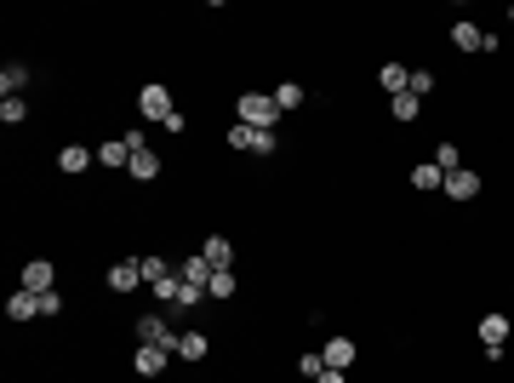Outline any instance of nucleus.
Masks as SVG:
<instances>
[{
  "instance_id": "4be33fe9",
  "label": "nucleus",
  "mask_w": 514,
  "mask_h": 383,
  "mask_svg": "<svg viewBox=\"0 0 514 383\" xmlns=\"http://www.w3.org/2000/svg\"><path fill=\"white\" fill-rule=\"evenodd\" d=\"M138 264H143V286H155V281H166V274L178 269L166 252H138Z\"/></svg>"
},
{
  "instance_id": "393cba45",
  "label": "nucleus",
  "mask_w": 514,
  "mask_h": 383,
  "mask_svg": "<svg viewBox=\"0 0 514 383\" xmlns=\"http://www.w3.org/2000/svg\"><path fill=\"white\" fill-rule=\"evenodd\" d=\"M206 297H218V304L241 297V274H234V269H218V274H211V286H206Z\"/></svg>"
},
{
  "instance_id": "a878e982",
  "label": "nucleus",
  "mask_w": 514,
  "mask_h": 383,
  "mask_svg": "<svg viewBox=\"0 0 514 383\" xmlns=\"http://www.w3.org/2000/svg\"><path fill=\"white\" fill-rule=\"evenodd\" d=\"M29 120V98H0V126H24Z\"/></svg>"
},
{
  "instance_id": "c85d7f7f",
  "label": "nucleus",
  "mask_w": 514,
  "mask_h": 383,
  "mask_svg": "<svg viewBox=\"0 0 514 383\" xmlns=\"http://www.w3.org/2000/svg\"><path fill=\"white\" fill-rule=\"evenodd\" d=\"M435 87H440V80H435V69H412V80H406V92H412V98H428Z\"/></svg>"
},
{
  "instance_id": "72a5a7b5",
  "label": "nucleus",
  "mask_w": 514,
  "mask_h": 383,
  "mask_svg": "<svg viewBox=\"0 0 514 383\" xmlns=\"http://www.w3.org/2000/svg\"><path fill=\"white\" fill-rule=\"evenodd\" d=\"M509 29H514V6H509Z\"/></svg>"
},
{
  "instance_id": "f03ea898",
  "label": "nucleus",
  "mask_w": 514,
  "mask_h": 383,
  "mask_svg": "<svg viewBox=\"0 0 514 383\" xmlns=\"http://www.w3.org/2000/svg\"><path fill=\"white\" fill-rule=\"evenodd\" d=\"M223 143H229V155H257V160L281 155V132H257V126H241V120L223 132Z\"/></svg>"
},
{
  "instance_id": "aec40b11",
  "label": "nucleus",
  "mask_w": 514,
  "mask_h": 383,
  "mask_svg": "<svg viewBox=\"0 0 514 383\" xmlns=\"http://www.w3.org/2000/svg\"><path fill=\"white\" fill-rule=\"evenodd\" d=\"M211 355V337L200 332V326H183V337H178V360H189V367H195V360H206Z\"/></svg>"
},
{
  "instance_id": "1a4fd4ad",
  "label": "nucleus",
  "mask_w": 514,
  "mask_h": 383,
  "mask_svg": "<svg viewBox=\"0 0 514 383\" xmlns=\"http://www.w3.org/2000/svg\"><path fill=\"white\" fill-rule=\"evenodd\" d=\"M320 355H326V367H337V372H355L360 344H355V337H343V332H332L326 344H320Z\"/></svg>"
},
{
  "instance_id": "b1692460",
  "label": "nucleus",
  "mask_w": 514,
  "mask_h": 383,
  "mask_svg": "<svg viewBox=\"0 0 514 383\" xmlns=\"http://www.w3.org/2000/svg\"><path fill=\"white\" fill-rule=\"evenodd\" d=\"M274 103H281V115H292V109H303V103H309V92H303V80H281V87H274Z\"/></svg>"
},
{
  "instance_id": "5701e85b",
  "label": "nucleus",
  "mask_w": 514,
  "mask_h": 383,
  "mask_svg": "<svg viewBox=\"0 0 514 383\" xmlns=\"http://www.w3.org/2000/svg\"><path fill=\"white\" fill-rule=\"evenodd\" d=\"M428 160H435L446 178H452V172H463V149H457L452 138H440V143H435V155H428Z\"/></svg>"
},
{
  "instance_id": "412c9836",
  "label": "nucleus",
  "mask_w": 514,
  "mask_h": 383,
  "mask_svg": "<svg viewBox=\"0 0 514 383\" xmlns=\"http://www.w3.org/2000/svg\"><path fill=\"white\" fill-rule=\"evenodd\" d=\"M406 80H412V69H406V63H377V87L389 92V98L406 92Z\"/></svg>"
},
{
  "instance_id": "ddd939ff",
  "label": "nucleus",
  "mask_w": 514,
  "mask_h": 383,
  "mask_svg": "<svg viewBox=\"0 0 514 383\" xmlns=\"http://www.w3.org/2000/svg\"><path fill=\"white\" fill-rule=\"evenodd\" d=\"M200 258H206L211 269H234V241L223 235V229H211V235L200 241Z\"/></svg>"
},
{
  "instance_id": "a211bd4d",
  "label": "nucleus",
  "mask_w": 514,
  "mask_h": 383,
  "mask_svg": "<svg viewBox=\"0 0 514 383\" xmlns=\"http://www.w3.org/2000/svg\"><path fill=\"white\" fill-rule=\"evenodd\" d=\"M166 172V160L155 155V149H138V155H132V166H126V178H132V183H155Z\"/></svg>"
},
{
  "instance_id": "f8f14e48",
  "label": "nucleus",
  "mask_w": 514,
  "mask_h": 383,
  "mask_svg": "<svg viewBox=\"0 0 514 383\" xmlns=\"http://www.w3.org/2000/svg\"><path fill=\"white\" fill-rule=\"evenodd\" d=\"M29 80H35V69H29V63H0V98H24L29 92Z\"/></svg>"
},
{
  "instance_id": "f257e3e1",
  "label": "nucleus",
  "mask_w": 514,
  "mask_h": 383,
  "mask_svg": "<svg viewBox=\"0 0 514 383\" xmlns=\"http://www.w3.org/2000/svg\"><path fill=\"white\" fill-rule=\"evenodd\" d=\"M234 120L241 126H257V132H281V103H274V92H241L234 98Z\"/></svg>"
},
{
  "instance_id": "cd10ccee",
  "label": "nucleus",
  "mask_w": 514,
  "mask_h": 383,
  "mask_svg": "<svg viewBox=\"0 0 514 383\" xmlns=\"http://www.w3.org/2000/svg\"><path fill=\"white\" fill-rule=\"evenodd\" d=\"M389 115H395V120H417V115H423V98H412V92L389 98Z\"/></svg>"
},
{
  "instance_id": "7c9ffc66",
  "label": "nucleus",
  "mask_w": 514,
  "mask_h": 383,
  "mask_svg": "<svg viewBox=\"0 0 514 383\" xmlns=\"http://www.w3.org/2000/svg\"><path fill=\"white\" fill-rule=\"evenodd\" d=\"M63 315V292H40V321H57Z\"/></svg>"
},
{
  "instance_id": "dca6fc26",
  "label": "nucleus",
  "mask_w": 514,
  "mask_h": 383,
  "mask_svg": "<svg viewBox=\"0 0 514 383\" xmlns=\"http://www.w3.org/2000/svg\"><path fill=\"white\" fill-rule=\"evenodd\" d=\"M446 35H452V47H457L463 57H468V52H480V47H486V29L475 24V17H457V24H452V29H446Z\"/></svg>"
},
{
  "instance_id": "6ab92c4d",
  "label": "nucleus",
  "mask_w": 514,
  "mask_h": 383,
  "mask_svg": "<svg viewBox=\"0 0 514 383\" xmlns=\"http://www.w3.org/2000/svg\"><path fill=\"white\" fill-rule=\"evenodd\" d=\"M412 189H417V195H446V172L435 160H417L412 166Z\"/></svg>"
},
{
  "instance_id": "4468645a",
  "label": "nucleus",
  "mask_w": 514,
  "mask_h": 383,
  "mask_svg": "<svg viewBox=\"0 0 514 383\" xmlns=\"http://www.w3.org/2000/svg\"><path fill=\"white\" fill-rule=\"evenodd\" d=\"M6 321H12V326L40 321V292H24V286H17V292L6 297Z\"/></svg>"
},
{
  "instance_id": "9b49d317",
  "label": "nucleus",
  "mask_w": 514,
  "mask_h": 383,
  "mask_svg": "<svg viewBox=\"0 0 514 383\" xmlns=\"http://www.w3.org/2000/svg\"><path fill=\"white\" fill-rule=\"evenodd\" d=\"M211 274H218V269H211V264L200 258V252H183V258H178V281H183V286L206 292V286H211Z\"/></svg>"
},
{
  "instance_id": "0eeeda50",
  "label": "nucleus",
  "mask_w": 514,
  "mask_h": 383,
  "mask_svg": "<svg viewBox=\"0 0 514 383\" xmlns=\"http://www.w3.org/2000/svg\"><path fill=\"white\" fill-rule=\"evenodd\" d=\"M98 166V149H86V143H63L57 149V172L63 178H86Z\"/></svg>"
},
{
  "instance_id": "2eb2a0df",
  "label": "nucleus",
  "mask_w": 514,
  "mask_h": 383,
  "mask_svg": "<svg viewBox=\"0 0 514 383\" xmlns=\"http://www.w3.org/2000/svg\"><path fill=\"white\" fill-rule=\"evenodd\" d=\"M480 189H486V178L475 172V166H463V172H452V178H446V201H475Z\"/></svg>"
},
{
  "instance_id": "2f4dec72",
  "label": "nucleus",
  "mask_w": 514,
  "mask_h": 383,
  "mask_svg": "<svg viewBox=\"0 0 514 383\" xmlns=\"http://www.w3.org/2000/svg\"><path fill=\"white\" fill-rule=\"evenodd\" d=\"M160 132H166V138H183V132H189V115H183V109H171V115L160 120Z\"/></svg>"
},
{
  "instance_id": "9d476101",
  "label": "nucleus",
  "mask_w": 514,
  "mask_h": 383,
  "mask_svg": "<svg viewBox=\"0 0 514 383\" xmlns=\"http://www.w3.org/2000/svg\"><path fill=\"white\" fill-rule=\"evenodd\" d=\"M138 286H143V264L138 258H115L109 264V292L126 297V292H138Z\"/></svg>"
},
{
  "instance_id": "20e7f679",
  "label": "nucleus",
  "mask_w": 514,
  "mask_h": 383,
  "mask_svg": "<svg viewBox=\"0 0 514 383\" xmlns=\"http://www.w3.org/2000/svg\"><path fill=\"white\" fill-rule=\"evenodd\" d=\"M171 109H178V103H171V87H160V80H149V87H138V115L143 120H166Z\"/></svg>"
},
{
  "instance_id": "6e6552de",
  "label": "nucleus",
  "mask_w": 514,
  "mask_h": 383,
  "mask_svg": "<svg viewBox=\"0 0 514 383\" xmlns=\"http://www.w3.org/2000/svg\"><path fill=\"white\" fill-rule=\"evenodd\" d=\"M171 360H178V355H171V349H155V344H138L132 349V372L138 378H149V383H155L166 367H171Z\"/></svg>"
},
{
  "instance_id": "39448f33",
  "label": "nucleus",
  "mask_w": 514,
  "mask_h": 383,
  "mask_svg": "<svg viewBox=\"0 0 514 383\" xmlns=\"http://www.w3.org/2000/svg\"><path fill=\"white\" fill-rule=\"evenodd\" d=\"M475 337H480V349H503L509 337H514V321H509L503 309H486L480 321H475Z\"/></svg>"
},
{
  "instance_id": "f3484780",
  "label": "nucleus",
  "mask_w": 514,
  "mask_h": 383,
  "mask_svg": "<svg viewBox=\"0 0 514 383\" xmlns=\"http://www.w3.org/2000/svg\"><path fill=\"white\" fill-rule=\"evenodd\" d=\"M98 166H103V172H126V166H132V149H126V138H103V143H98Z\"/></svg>"
},
{
  "instance_id": "7ed1b4c3",
  "label": "nucleus",
  "mask_w": 514,
  "mask_h": 383,
  "mask_svg": "<svg viewBox=\"0 0 514 383\" xmlns=\"http://www.w3.org/2000/svg\"><path fill=\"white\" fill-rule=\"evenodd\" d=\"M178 326H171L166 321V315H138V344H155V349H171V355H178Z\"/></svg>"
},
{
  "instance_id": "f704fd0d",
  "label": "nucleus",
  "mask_w": 514,
  "mask_h": 383,
  "mask_svg": "<svg viewBox=\"0 0 514 383\" xmlns=\"http://www.w3.org/2000/svg\"><path fill=\"white\" fill-rule=\"evenodd\" d=\"M509 321H514V315H509Z\"/></svg>"
},
{
  "instance_id": "473e14b6",
  "label": "nucleus",
  "mask_w": 514,
  "mask_h": 383,
  "mask_svg": "<svg viewBox=\"0 0 514 383\" xmlns=\"http://www.w3.org/2000/svg\"><path fill=\"white\" fill-rule=\"evenodd\" d=\"M314 383H349V372H337V367H326V372H320Z\"/></svg>"
},
{
  "instance_id": "bb28decb",
  "label": "nucleus",
  "mask_w": 514,
  "mask_h": 383,
  "mask_svg": "<svg viewBox=\"0 0 514 383\" xmlns=\"http://www.w3.org/2000/svg\"><path fill=\"white\" fill-rule=\"evenodd\" d=\"M178 292H183V281H178V269H171L166 281H155V286H149V297H155V304H166V309L178 304Z\"/></svg>"
},
{
  "instance_id": "423d86ee",
  "label": "nucleus",
  "mask_w": 514,
  "mask_h": 383,
  "mask_svg": "<svg viewBox=\"0 0 514 383\" xmlns=\"http://www.w3.org/2000/svg\"><path fill=\"white\" fill-rule=\"evenodd\" d=\"M17 286L24 292H57V264L52 258H29L24 269H17Z\"/></svg>"
},
{
  "instance_id": "c756f323",
  "label": "nucleus",
  "mask_w": 514,
  "mask_h": 383,
  "mask_svg": "<svg viewBox=\"0 0 514 383\" xmlns=\"http://www.w3.org/2000/svg\"><path fill=\"white\" fill-rule=\"evenodd\" d=\"M297 372H303V378L314 383L320 372H326V355H320V349H303V355H297Z\"/></svg>"
}]
</instances>
